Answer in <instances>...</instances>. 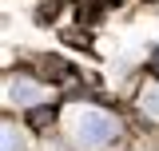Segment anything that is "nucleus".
<instances>
[{
    "instance_id": "nucleus-1",
    "label": "nucleus",
    "mask_w": 159,
    "mask_h": 151,
    "mask_svg": "<svg viewBox=\"0 0 159 151\" xmlns=\"http://www.w3.org/2000/svg\"><path fill=\"white\" fill-rule=\"evenodd\" d=\"M68 123H72V135H76L80 147H103L119 131V123L107 112H99V108H76L68 115Z\"/></svg>"
},
{
    "instance_id": "nucleus-2",
    "label": "nucleus",
    "mask_w": 159,
    "mask_h": 151,
    "mask_svg": "<svg viewBox=\"0 0 159 151\" xmlns=\"http://www.w3.org/2000/svg\"><path fill=\"white\" fill-rule=\"evenodd\" d=\"M4 95H8V103H20V108H32V103H40V95H44V88H40L36 80H8L4 84Z\"/></svg>"
},
{
    "instance_id": "nucleus-3",
    "label": "nucleus",
    "mask_w": 159,
    "mask_h": 151,
    "mask_svg": "<svg viewBox=\"0 0 159 151\" xmlns=\"http://www.w3.org/2000/svg\"><path fill=\"white\" fill-rule=\"evenodd\" d=\"M139 108H143V115L159 119V84H147V88L139 92Z\"/></svg>"
},
{
    "instance_id": "nucleus-4",
    "label": "nucleus",
    "mask_w": 159,
    "mask_h": 151,
    "mask_svg": "<svg viewBox=\"0 0 159 151\" xmlns=\"http://www.w3.org/2000/svg\"><path fill=\"white\" fill-rule=\"evenodd\" d=\"M4 151H28V139H24L12 123H4Z\"/></svg>"
}]
</instances>
